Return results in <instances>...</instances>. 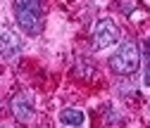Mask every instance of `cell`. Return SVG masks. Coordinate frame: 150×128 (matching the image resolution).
Wrapping results in <instances>:
<instances>
[{"label":"cell","mask_w":150,"mask_h":128,"mask_svg":"<svg viewBox=\"0 0 150 128\" xmlns=\"http://www.w3.org/2000/svg\"><path fill=\"white\" fill-rule=\"evenodd\" d=\"M145 85H150V57H148V64H145V76H143Z\"/></svg>","instance_id":"cell-8"},{"label":"cell","mask_w":150,"mask_h":128,"mask_svg":"<svg viewBox=\"0 0 150 128\" xmlns=\"http://www.w3.org/2000/svg\"><path fill=\"white\" fill-rule=\"evenodd\" d=\"M19 52H22V38L19 36L14 31H10V29L0 31V55L5 59H14Z\"/></svg>","instance_id":"cell-5"},{"label":"cell","mask_w":150,"mask_h":128,"mask_svg":"<svg viewBox=\"0 0 150 128\" xmlns=\"http://www.w3.org/2000/svg\"><path fill=\"white\" fill-rule=\"evenodd\" d=\"M60 121L64 126H71V128H81L83 121H86V116H83V112H79V109H62Z\"/></svg>","instance_id":"cell-6"},{"label":"cell","mask_w":150,"mask_h":128,"mask_svg":"<svg viewBox=\"0 0 150 128\" xmlns=\"http://www.w3.org/2000/svg\"><path fill=\"white\" fill-rule=\"evenodd\" d=\"M10 109H12V116L19 121V123H31L36 112H33V100L31 95L26 93H19V95H14L12 102H10Z\"/></svg>","instance_id":"cell-4"},{"label":"cell","mask_w":150,"mask_h":128,"mask_svg":"<svg viewBox=\"0 0 150 128\" xmlns=\"http://www.w3.org/2000/svg\"><path fill=\"white\" fill-rule=\"evenodd\" d=\"M14 19L26 36H38L43 29L41 0H14Z\"/></svg>","instance_id":"cell-1"},{"label":"cell","mask_w":150,"mask_h":128,"mask_svg":"<svg viewBox=\"0 0 150 128\" xmlns=\"http://www.w3.org/2000/svg\"><path fill=\"white\" fill-rule=\"evenodd\" d=\"M119 38V31L115 26L112 19H100L93 29V45L96 48H107V45H115Z\"/></svg>","instance_id":"cell-3"},{"label":"cell","mask_w":150,"mask_h":128,"mask_svg":"<svg viewBox=\"0 0 150 128\" xmlns=\"http://www.w3.org/2000/svg\"><path fill=\"white\" fill-rule=\"evenodd\" d=\"M138 62H141L138 48L131 43V41H126L110 57V69L115 71V74H134V71L138 69Z\"/></svg>","instance_id":"cell-2"},{"label":"cell","mask_w":150,"mask_h":128,"mask_svg":"<svg viewBox=\"0 0 150 128\" xmlns=\"http://www.w3.org/2000/svg\"><path fill=\"white\" fill-rule=\"evenodd\" d=\"M64 128H71V126H64Z\"/></svg>","instance_id":"cell-10"},{"label":"cell","mask_w":150,"mask_h":128,"mask_svg":"<svg viewBox=\"0 0 150 128\" xmlns=\"http://www.w3.org/2000/svg\"><path fill=\"white\" fill-rule=\"evenodd\" d=\"M0 128H7V126H0Z\"/></svg>","instance_id":"cell-9"},{"label":"cell","mask_w":150,"mask_h":128,"mask_svg":"<svg viewBox=\"0 0 150 128\" xmlns=\"http://www.w3.org/2000/svg\"><path fill=\"white\" fill-rule=\"evenodd\" d=\"M119 5H122V12H124V14H131V12H134V7H136L138 3H136V0H122Z\"/></svg>","instance_id":"cell-7"}]
</instances>
